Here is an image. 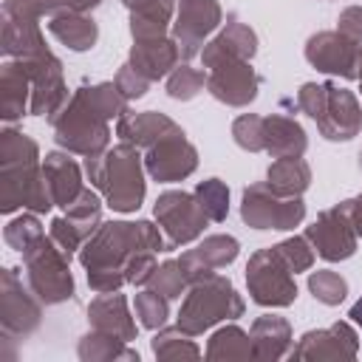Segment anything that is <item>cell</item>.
Returning a JSON list of instances; mask_svg holds the SVG:
<instances>
[{
  "mask_svg": "<svg viewBox=\"0 0 362 362\" xmlns=\"http://www.w3.org/2000/svg\"><path fill=\"white\" fill-rule=\"evenodd\" d=\"M136 252H167L164 232L150 221H107L79 249V263L88 269V286L96 294L119 291L124 280V263Z\"/></svg>",
  "mask_w": 362,
  "mask_h": 362,
  "instance_id": "6da1fadb",
  "label": "cell"
},
{
  "mask_svg": "<svg viewBox=\"0 0 362 362\" xmlns=\"http://www.w3.org/2000/svg\"><path fill=\"white\" fill-rule=\"evenodd\" d=\"M48 212L54 204L51 184L40 164V147L31 136L6 127L0 133V209Z\"/></svg>",
  "mask_w": 362,
  "mask_h": 362,
  "instance_id": "7a4b0ae2",
  "label": "cell"
},
{
  "mask_svg": "<svg viewBox=\"0 0 362 362\" xmlns=\"http://www.w3.org/2000/svg\"><path fill=\"white\" fill-rule=\"evenodd\" d=\"M85 173L90 184L105 195L107 206L116 212H133L144 201V175L139 147L122 141L102 156L85 161Z\"/></svg>",
  "mask_w": 362,
  "mask_h": 362,
  "instance_id": "3957f363",
  "label": "cell"
},
{
  "mask_svg": "<svg viewBox=\"0 0 362 362\" xmlns=\"http://www.w3.org/2000/svg\"><path fill=\"white\" fill-rule=\"evenodd\" d=\"M48 122L54 127L57 144L65 147L68 153L93 158V156H102L107 150V141H110L107 122L110 119L96 107L88 88L74 90V96Z\"/></svg>",
  "mask_w": 362,
  "mask_h": 362,
  "instance_id": "277c9868",
  "label": "cell"
},
{
  "mask_svg": "<svg viewBox=\"0 0 362 362\" xmlns=\"http://www.w3.org/2000/svg\"><path fill=\"white\" fill-rule=\"evenodd\" d=\"M243 314V300L223 274H204L189 283V291L178 311V328L198 337L221 320H235Z\"/></svg>",
  "mask_w": 362,
  "mask_h": 362,
  "instance_id": "5b68a950",
  "label": "cell"
},
{
  "mask_svg": "<svg viewBox=\"0 0 362 362\" xmlns=\"http://www.w3.org/2000/svg\"><path fill=\"white\" fill-rule=\"evenodd\" d=\"M28 288L45 303L57 305L74 297V277H71V255L57 246L51 235H40L25 252H23Z\"/></svg>",
  "mask_w": 362,
  "mask_h": 362,
  "instance_id": "8992f818",
  "label": "cell"
},
{
  "mask_svg": "<svg viewBox=\"0 0 362 362\" xmlns=\"http://www.w3.org/2000/svg\"><path fill=\"white\" fill-rule=\"evenodd\" d=\"M201 62L206 68V90L218 102L232 105V107H246L249 102H255L257 88H260V76L255 74L249 59L204 48Z\"/></svg>",
  "mask_w": 362,
  "mask_h": 362,
  "instance_id": "52a82bcc",
  "label": "cell"
},
{
  "mask_svg": "<svg viewBox=\"0 0 362 362\" xmlns=\"http://www.w3.org/2000/svg\"><path fill=\"white\" fill-rule=\"evenodd\" d=\"M246 286L257 305L286 308L297 300V283L294 272L286 266L280 252L274 246L260 249L246 263Z\"/></svg>",
  "mask_w": 362,
  "mask_h": 362,
  "instance_id": "ba28073f",
  "label": "cell"
},
{
  "mask_svg": "<svg viewBox=\"0 0 362 362\" xmlns=\"http://www.w3.org/2000/svg\"><path fill=\"white\" fill-rule=\"evenodd\" d=\"M153 215L164 232V240H167V252L184 246V243H192L204 226H206V212L201 209L195 192H184V189H170V192H161L156 206H153Z\"/></svg>",
  "mask_w": 362,
  "mask_h": 362,
  "instance_id": "9c48e42d",
  "label": "cell"
},
{
  "mask_svg": "<svg viewBox=\"0 0 362 362\" xmlns=\"http://www.w3.org/2000/svg\"><path fill=\"white\" fill-rule=\"evenodd\" d=\"M240 218L255 229H294L305 218V204L300 195L283 198L269 184H252L243 189Z\"/></svg>",
  "mask_w": 362,
  "mask_h": 362,
  "instance_id": "30bf717a",
  "label": "cell"
},
{
  "mask_svg": "<svg viewBox=\"0 0 362 362\" xmlns=\"http://www.w3.org/2000/svg\"><path fill=\"white\" fill-rule=\"evenodd\" d=\"M40 297L23 286L17 269L0 274V331L6 339H25L40 325Z\"/></svg>",
  "mask_w": 362,
  "mask_h": 362,
  "instance_id": "8fae6325",
  "label": "cell"
},
{
  "mask_svg": "<svg viewBox=\"0 0 362 362\" xmlns=\"http://www.w3.org/2000/svg\"><path fill=\"white\" fill-rule=\"evenodd\" d=\"M218 0H178V17L173 25V40L184 59H192L204 51V40L221 25Z\"/></svg>",
  "mask_w": 362,
  "mask_h": 362,
  "instance_id": "7c38bea8",
  "label": "cell"
},
{
  "mask_svg": "<svg viewBox=\"0 0 362 362\" xmlns=\"http://www.w3.org/2000/svg\"><path fill=\"white\" fill-rule=\"evenodd\" d=\"M28 76H31V113L34 116H54L68 102V88L62 79V62L45 51L40 57L23 59Z\"/></svg>",
  "mask_w": 362,
  "mask_h": 362,
  "instance_id": "4fadbf2b",
  "label": "cell"
},
{
  "mask_svg": "<svg viewBox=\"0 0 362 362\" xmlns=\"http://www.w3.org/2000/svg\"><path fill=\"white\" fill-rule=\"evenodd\" d=\"M359 48H362V42L345 37L342 31H320L305 42V59L322 74L356 79Z\"/></svg>",
  "mask_w": 362,
  "mask_h": 362,
  "instance_id": "5bb4252c",
  "label": "cell"
},
{
  "mask_svg": "<svg viewBox=\"0 0 362 362\" xmlns=\"http://www.w3.org/2000/svg\"><path fill=\"white\" fill-rule=\"evenodd\" d=\"M305 238L314 246V252L331 263L345 260L356 252V232H354V226H351V221L339 204L320 212L317 221L311 226H305Z\"/></svg>",
  "mask_w": 362,
  "mask_h": 362,
  "instance_id": "9a60e30c",
  "label": "cell"
},
{
  "mask_svg": "<svg viewBox=\"0 0 362 362\" xmlns=\"http://www.w3.org/2000/svg\"><path fill=\"white\" fill-rule=\"evenodd\" d=\"M144 167L156 181L173 184V181H181V178L195 173L198 150L187 141L184 130H178V133H173V136H167V139H161L144 150Z\"/></svg>",
  "mask_w": 362,
  "mask_h": 362,
  "instance_id": "2e32d148",
  "label": "cell"
},
{
  "mask_svg": "<svg viewBox=\"0 0 362 362\" xmlns=\"http://www.w3.org/2000/svg\"><path fill=\"white\" fill-rule=\"evenodd\" d=\"M359 354V337L351 322H334L331 328L305 331L288 351L291 359H354Z\"/></svg>",
  "mask_w": 362,
  "mask_h": 362,
  "instance_id": "e0dca14e",
  "label": "cell"
},
{
  "mask_svg": "<svg viewBox=\"0 0 362 362\" xmlns=\"http://www.w3.org/2000/svg\"><path fill=\"white\" fill-rule=\"evenodd\" d=\"M325 85H328V102H325V113L317 119V127L328 141H348L362 130V107L348 88H339L334 82Z\"/></svg>",
  "mask_w": 362,
  "mask_h": 362,
  "instance_id": "ac0fdd59",
  "label": "cell"
},
{
  "mask_svg": "<svg viewBox=\"0 0 362 362\" xmlns=\"http://www.w3.org/2000/svg\"><path fill=\"white\" fill-rule=\"evenodd\" d=\"M178 130H181V127H178L170 116L153 113V110H144V113H130V110H127L124 116L116 119V136H119L122 141L139 147V150H147V147H153L156 141H161V139H167V136H173V133H178Z\"/></svg>",
  "mask_w": 362,
  "mask_h": 362,
  "instance_id": "d6986e66",
  "label": "cell"
},
{
  "mask_svg": "<svg viewBox=\"0 0 362 362\" xmlns=\"http://www.w3.org/2000/svg\"><path fill=\"white\" fill-rule=\"evenodd\" d=\"M31 113V76L23 59H8L0 71V119L6 124Z\"/></svg>",
  "mask_w": 362,
  "mask_h": 362,
  "instance_id": "ffe728a7",
  "label": "cell"
},
{
  "mask_svg": "<svg viewBox=\"0 0 362 362\" xmlns=\"http://www.w3.org/2000/svg\"><path fill=\"white\" fill-rule=\"evenodd\" d=\"M88 322H90V328L113 334V337H119L124 342L136 339V334H139V328H136V322H133V317L127 311V300L119 291H107V294H99L96 300H90Z\"/></svg>",
  "mask_w": 362,
  "mask_h": 362,
  "instance_id": "44dd1931",
  "label": "cell"
},
{
  "mask_svg": "<svg viewBox=\"0 0 362 362\" xmlns=\"http://www.w3.org/2000/svg\"><path fill=\"white\" fill-rule=\"evenodd\" d=\"M45 51L48 45L42 40L40 23L34 17H23L3 8V54L8 59H31Z\"/></svg>",
  "mask_w": 362,
  "mask_h": 362,
  "instance_id": "7402d4cb",
  "label": "cell"
},
{
  "mask_svg": "<svg viewBox=\"0 0 362 362\" xmlns=\"http://www.w3.org/2000/svg\"><path fill=\"white\" fill-rule=\"evenodd\" d=\"M238 249L240 246H238V240L232 235H209L195 249L184 252L178 260L184 263V269L189 274V283H192V280H198V277H204V274H209L215 269L229 266L238 257Z\"/></svg>",
  "mask_w": 362,
  "mask_h": 362,
  "instance_id": "603a6c76",
  "label": "cell"
},
{
  "mask_svg": "<svg viewBox=\"0 0 362 362\" xmlns=\"http://www.w3.org/2000/svg\"><path fill=\"white\" fill-rule=\"evenodd\" d=\"M181 51L178 42L170 37H156V40H136L133 51H130V65L147 76L150 82L173 74V68L178 65Z\"/></svg>",
  "mask_w": 362,
  "mask_h": 362,
  "instance_id": "cb8c5ba5",
  "label": "cell"
},
{
  "mask_svg": "<svg viewBox=\"0 0 362 362\" xmlns=\"http://www.w3.org/2000/svg\"><path fill=\"white\" fill-rule=\"evenodd\" d=\"M42 170H45V178L51 184L54 204L68 209L85 189L79 164L74 158H68V153H48L45 161H42Z\"/></svg>",
  "mask_w": 362,
  "mask_h": 362,
  "instance_id": "d4e9b609",
  "label": "cell"
},
{
  "mask_svg": "<svg viewBox=\"0 0 362 362\" xmlns=\"http://www.w3.org/2000/svg\"><path fill=\"white\" fill-rule=\"evenodd\" d=\"M252 351L255 359H283L291 351V325L286 317L263 314L252 322Z\"/></svg>",
  "mask_w": 362,
  "mask_h": 362,
  "instance_id": "484cf974",
  "label": "cell"
},
{
  "mask_svg": "<svg viewBox=\"0 0 362 362\" xmlns=\"http://www.w3.org/2000/svg\"><path fill=\"white\" fill-rule=\"evenodd\" d=\"M266 124H263V150L274 158H291V156H303L305 147H308V139H305V130L288 119V116H280V113H272V116H263Z\"/></svg>",
  "mask_w": 362,
  "mask_h": 362,
  "instance_id": "4316f807",
  "label": "cell"
},
{
  "mask_svg": "<svg viewBox=\"0 0 362 362\" xmlns=\"http://www.w3.org/2000/svg\"><path fill=\"white\" fill-rule=\"evenodd\" d=\"M130 8V34L133 40L167 37L173 17V0H122Z\"/></svg>",
  "mask_w": 362,
  "mask_h": 362,
  "instance_id": "83f0119b",
  "label": "cell"
},
{
  "mask_svg": "<svg viewBox=\"0 0 362 362\" xmlns=\"http://www.w3.org/2000/svg\"><path fill=\"white\" fill-rule=\"evenodd\" d=\"M48 31L71 51H88L93 48L96 37H99V28L93 23V17H88L85 11H59L48 20Z\"/></svg>",
  "mask_w": 362,
  "mask_h": 362,
  "instance_id": "f1b7e54d",
  "label": "cell"
},
{
  "mask_svg": "<svg viewBox=\"0 0 362 362\" xmlns=\"http://www.w3.org/2000/svg\"><path fill=\"white\" fill-rule=\"evenodd\" d=\"M266 184L272 192L283 195V198H294L303 195L311 184V170L303 161V156H291V158H277L272 161L269 173H266Z\"/></svg>",
  "mask_w": 362,
  "mask_h": 362,
  "instance_id": "f546056e",
  "label": "cell"
},
{
  "mask_svg": "<svg viewBox=\"0 0 362 362\" xmlns=\"http://www.w3.org/2000/svg\"><path fill=\"white\" fill-rule=\"evenodd\" d=\"M76 354H79L82 362H113V359L139 362V351L136 348H127L124 339H119L113 334H105V331H96V328H90V334H85L79 339Z\"/></svg>",
  "mask_w": 362,
  "mask_h": 362,
  "instance_id": "4dcf8cb0",
  "label": "cell"
},
{
  "mask_svg": "<svg viewBox=\"0 0 362 362\" xmlns=\"http://www.w3.org/2000/svg\"><path fill=\"white\" fill-rule=\"evenodd\" d=\"M206 359L215 362H235V359H255L252 337L238 325L218 328L206 342Z\"/></svg>",
  "mask_w": 362,
  "mask_h": 362,
  "instance_id": "1f68e13d",
  "label": "cell"
},
{
  "mask_svg": "<svg viewBox=\"0 0 362 362\" xmlns=\"http://www.w3.org/2000/svg\"><path fill=\"white\" fill-rule=\"evenodd\" d=\"M204 48L218 51V54H232V57H240V59H252L255 51H257V37L246 23H240L238 17H229L223 31L215 40H209Z\"/></svg>",
  "mask_w": 362,
  "mask_h": 362,
  "instance_id": "d6a6232c",
  "label": "cell"
},
{
  "mask_svg": "<svg viewBox=\"0 0 362 362\" xmlns=\"http://www.w3.org/2000/svg\"><path fill=\"white\" fill-rule=\"evenodd\" d=\"M153 354L158 359L175 362V359H198L201 348L192 342V334H187L184 328H161L153 337Z\"/></svg>",
  "mask_w": 362,
  "mask_h": 362,
  "instance_id": "836d02e7",
  "label": "cell"
},
{
  "mask_svg": "<svg viewBox=\"0 0 362 362\" xmlns=\"http://www.w3.org/2000/svg\"><path fill=\"white\" fill-rule=\"evenodd\" d=\"M147 286L156 288L158 294H164L167 300H175L189 288V274H187L181 260H164L161 266H156V272L147 280Z\"/></svg>",
  "mask_w": 362,
  "mask_h": 362,
  "instance_id": "e575fe53",
  "label": "cell"
},
{
  "mask_svg": "<svg viewBox=\"0 0 362 362\" xmlns=\"http://www.w3.org/2000/svg\"><path fill=\"white\" fill-rule=\"evenodd\" d=\"M195 198L201 204V209L206 212L209 221H223L229 212V187L221 178H206L195 187Z\"/></svg>",
  "mask_w": 362,
  "mask_h": 362,
  "instance_id": "d590c367",
  "label": "cell"
},
{
  "mask_svg": "<svg viewBox=\"0 0 362 362\" xmlns=\"http://www.w3.org/2000/svg\"><path fill=\"white\" fill-rule=\"evenodd\" d=\"M308 291L314 294V300H320L322 305H339L348 294V283L345 277H339L331 269H320L308 274Z\"/></svg>",
  "mask_w": 362,
  "mask_h": 362,
  "instance_id": "8d00e7d4",
  "label": "cell"
},
{
  "mask_svg": "<svg viewBox=\"0 0 362 362\" xmlns=\"http://www.w3.org/2000/svg\"><path fill=\"white\" fill-rule=\"evenodd\" d=\"M133 305H136V317H139V322H141L144 328H153V331L161 328V325L167 322V317H170L167 297L158 294L156 288H144V291H139L136 300H133Z\"/></svg>",
  "mask_w": 362,
  "mask_h": 362,
  "instance_id": "74e56055",
  "label": "cell"
},
{
  "mask_svg": "<svg viewBox=\"0 0 362 362\" xmlns=\"http://www.w3.org/2000/svg\"><path fill=\"white\" fill-rule=\"evenodd\" d=\"M204 88H206V74L198 68H189V65H175L173 74L167 76V93L181 102L198 96Z\"/></svg>",
  "mask_w": 362,
  "mask_h": 362,
  "instance_id": "f35d334b",
  "label": "cell"
},
{
  "mask_svg": "<svg viewBox=\"0 0 362 362\" xmlns=\"http://www.w3.org/2000/svg\"><path fill=\"white\" fill-rule=\"evenodd\" d=\"M40 235H45V232H42V226L37 221V212H23L20 218L8 221L6 229H3V240L17 252H25Z\"/></svg>",
  "mask_w": 362,
  "mask_h": 362,
  "instance_id": "ab89813d",
  "label": "cell"
},
{
  "mask_svg": "<svg viewBox=\"0 0 362 362\" xmlns=\"http://www.w3.org/2000/svg\"><path fill=\"white\" fill-rule=\"evenodd\" d=\"M277 252H280V257L286 260V266L297 274V272H308L311 266H314V246L308 243V238L305 235H294V238H286V240H280L277 246H274Z\"/></svg>",
  "mask_w": 362,
  "mask_h": 362,
  "instance_id": "60d3db41",
  "label": "cell"
},
{
  "mask_svg": "<svg viewBox=\"0 0 362 362\" xmlns=\"http://www.w3.org/2000/svg\"><path fill=\"white\" fill-rule=\"evenodd\" d=\"M263 124H266L263 116H255V113L238 116L232 124V136H235L238 147H243L249 153H260L263 150Z\"/></svg>",
  "mask_w": 362,
  "mask_h": 362,
  "instance_id": "b9f144b4",
  "label": "cell"
},
{
  "mask_svg": "<svg viewBox=\"0 0 362 362\" xmlns=\"http://www.w3.org/2000/svg\"><path fill=\"white\" fill-rule=\"evenodd\" d=\"M6 11H14V14H23V17H54L59 11L68 8V0H6L3 3Z\"/></svg>",
  "mask_w": 362,
  "mask_h": 362,
  "instance_id": "7bdbcfd3",
  "label": "cell"
},
{
  "mask_svg": "<svg viewBox=\"0 0 362 362\" xmlns=\"http://www.w3.org/2000/svg\"><path fill=\"white\" fill-rule=\"evenodd\" d=\"M325 102H328V85H317V82H305L300 90H297V107L303 113H308L314 122L325 113Z\"/></svg>",
  "mask_w": 362,
  "mask_h": 362,
  "instance_id": "ee69618b",
  "label": "cell"
},
{
  "mask_svg": "<svg viewBox=\"0 0 362 362\" xmlns=\"http://www.w3.org/2000/svg\"><path fill=\"white\" fill-rule=\"evenodd\" d=\"M48 235L57 240V246H62L68 255H74L76 249H82L85 246V235L62 215V218H54L51 221V229H48Z\"/></svg>",
  "mask_w": 362,
  "mask_h": 362,
  "instance_id": "f6af8a7d",
  "label": "cell"
},
{
  "mask_svg": "<svg viewBox=\"0 0 362 362\" xmlns=\"http://www.w3.org/2000/svg\"><path fill=\"white\" fill-rule=\"evenodd\" d=\"M156 252H136L127 263H124V280L133 286H147V280L156 272Z\"/></svg>",
  "mask_w": 362,
  "mask_h": 362,
  "instance_id": "bcb514c9",
  "label": "cell"
},
{
  "mask_svg": "<svg viewBox=\"0 0 362 362\" xmlns=\"http://www.w3.org/2000/svg\"><path fill=\"white\" fill-rule=\"evenodd\" d=\"M116 88L124 93V99H139V96H144L147 93V88H150V79L147 76H141L130 62L127 65H122L119 68V74H116Z\"/></svg>",
  "mask_w": 362,
  "mask_h": 362,
  "instance_id": "7dc6e473",
  "label": "cell"
},
{
  "mask_svg": "<svg viewBox=\"0 0 362 362\" xmlns=\"http://www.w3.org/2000/svg\"><path fill=\"white\" fill-rule=\"evenodd\" d=\"M337 23H339L337 31H342L345 37L362 42V6H348V8L339 14Z\"/></svg>",
  "mask_w": 362,
  "mask_h": 362,
  "instance_id": "c3c4849f",
  "label": "cell"
},
{
  "mask_svg": "<svg viewBox=\"0 0 362 362\" xmlns=\"http://www.w3.org/2000/svg\"><path fill=\"white\" fill-rule=\"evenodd\" d=\"M339 206H342V212L348 215V221H351V226H354L356 238H362V192H359L356 198H348V201H342Z\"/></svg>",
  "mask_w": 362,
  "mask_h": 362,
  "instance_id": "681fc988",
  "label": "cell"
},
{
  "mask_svg": "<svg viewBox=\"0 0 362 362\" xmlns=\"http://www.w3.org/2000/svg\"><path fill=\"white\" fill-rule=\"evenodd\" d=\"M99 3H102V0H68V8H71V11H85V14H88V11L96 8Z\"/></svg>",
  "mask_w": 362,
  "mask_h": 362,
  "instance_id": "f907efd6",
  "label": "cell"
},
{
  "mask_svg": "<svg viewBox=\"0 0 362 362\" xmlns=\"http://www.w3.org/2000/svg\"><path fill=\"white\" fill-rule=\"evenodd\" d=\"M348 317H351V320H354V322H356V325L362 328V297H359V300H356V303L351 305V311H348Z\"/></svg>",
  "mask_w": 362,
  "mask_h": 362,
  "instance_id": "816d5d0a",
  "label": "cell"
},
{
  "mask_svg": "<svg viewBox=\"0 0 362 362\" xmlns=\"http://www.w3.org/2000/svg\"><path fill=\"white\" fill-rule=\"evenodd\" d=\"M356 79H359V90H362V48H359V62H356Z\"/></svg>",
  "mask_w": 362,
  "mask_h": 362,
  "instance_id": "f5cc1de1",
  "label": "cell"
},
{
  "mask_svg": "<svg viewBox=\"0 0 362 362\" xmlns=\"http://www.w3.org/2000/svg\"><path fill=\"white\" fill-rule=\"evenodd\" d=\"M359 167H362V153H359Z\"/></svg>",
  "mask_w": 362,
  "mask_h": 362,
  "instance_id": "db71d44e",
  "label": "cell"
}]
</instances>
